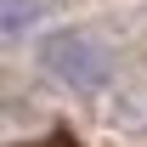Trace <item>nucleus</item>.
Instances as JSON below:
<instances>
[{
  "mask_svg": "<svg viewBox=\"0 0 147 147\" xmlns=\"http://www.w3.org/2000/svg\"><path fill=\"white\" fill-rule=\"evenodd\" d=\"M40 62H45V74H51L57 85H68V91H102L113 74V57L96 45L91 34H51L45 45H40Z\"/></svg>",
  "mask_w": 147,
  "mask_h": 147,
  "instance_id": "obj_1",
  "label": "nucleus"
},
{
  "mask_svg": "<svg viewBox=\"0 0 147 147\" xmlns=\"http://www.w3.org/2000/svg\"><path fill=\"white\" fill-rule=\"evenodd\" d=\"M34 17H40V0H6V40H17Z\"/></svg>",
  "mask_w": 147,
  "mask_h": 147,
  "instance_id": "obj_2",
  "label": "nucleus"
}]
</instances>
